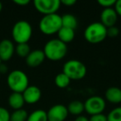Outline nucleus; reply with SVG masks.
Wrapping results in <instances>:
<instances>
[{
    "label": "nucleus",
    "mask_w": 121,
    "mask_h": 121,
    "mask_svg": "<svg viewBox=\"0 0 121 121\" xmlns=\"http://www.w3.org/2000/svg\"><path fill=\"white\" fill-rule=\"evenodd\" d=\"M89 121H108L107 116L105 114H97L91 115L89 119Z\"/></svg>",
    "instance_id": "obj_27"
},
{
    "label": "nucleus",
    "mask_w": 121,
    "mask_h": 121,
    "mask_svg": "<svg viewBox=\"0 0 121 121\" xmlns=\"http://www.w3.org/2000/svg\"><path fill=\"white\" fill-rule=\"evenodd\" d=\"M7 83L13 92L22 93L29 86L28 76L21 70H14L8 76Z\"/></svg>",
    "instance_id": "obj_2"
},
{
    "label": "nucleus",
    "mask_w": 121,
    "mask_h": 121,
    "mask_svg": "<svg viewBox=\"0 0 121 121\" xmlns=\"http://www.w3.org/2000/svg\"><path fill=\"white\" fill-rule=\"evenodd\" d=\"M114 10L118 16H121V0H117L114 4Z\"/></svg>",
    "instance_id": "obj_28"
},
{
    "label": "nucleus",
    "mask_w": 121,
    "mask_h": 121,
    "mask_svg": "<svg viewBox=\"0 0 121 121\" xmlns=\"http://www.w3.org/2000/svg\"><path fill=\"white\" fill-rule=\"evenodd\" d=\"M67 50L66 43L60 41L58 38H54L49 40L45 44L42 51L45 54L46 58L52 61H58L66 56Z\"/></svg>",
    "instance_id": "obj_1"
},
{
    "label": "nucleus",
    "mask_w": 121,
    "mask_h": 121,
    "mask_svg": "<svg viewBox=\"0 0 121 121\" xmlns=\"http://www.w3.org/2000/svg\"><path fill=\"white\" fill-rule=\"evenodd\" d=\"M60 4L70 7V6H72L75 4H76V0H62V1H60Z\"/></svg>",
    "instance_id": "obj_30"
},
{
    "label": "nucleus",
    "mask_w": 121,
    "mask_h": 121,
    "mask_svg": "<svg viewBox=\"0 0 121 121\" xmlns=\"http://www.w3.org/2000/svg\"><path fill=\"white\" fill-rule=\"evenodd\" d=\"M84 37L90 43H99L107 37V27H104L100 22H92L85 29Z\"/></svg>",
    "instance_id": "obj_3"
},
{
    "label": "nucleus",
    "mask_w": 121,
    "mask_h": 121,
    "mask_svg": "<svg viewBox=\"0 0 121 121\" xmlns=\"http://www.w3.org/2000/svg\"><path fill=\"white\" fill-rule=\"evenodd\" d=\"M106 116L108 121H121V106L114 108Z\"/></svg>",
    "instance_id": "obj_23"
},
{
    "label": "nucleus",
    "mask_w": 121,
    "mask_h": 121,
    "mask_svg": "<svg viewBox=\"0 0 121 121\" xmlns=\"http://www.w3.org/2000/svg\"><path fill=\"white\" fill-rule=\"evenodd\" d=\"M115 2L116 0H98V4L102 7H104V9L112 8V6H114Z\"/></svg>",
    "instance_id": "obj_25"
},
{
    "label": "nucleus",
    "mask_w": 121,
    "mask_h": 121,
    "mask_svg": "<svg viewBox=\"0 0 121 121\" xmlns=\"http://www.w3.org/2000/svg\"><path fill=\"white\" fill-rule=\"evenodd\" d=\"M47 114L48 121H65L69 113L66 106L61 104H57L52 105L48 109Z\"/></svg>",
    "instance_id": "obj_9"
},
{
    "label": "nucleus",
    "mask_w": 121,
    "mask_h": 121,
    "mask_svg": "<svg viewBox=\"0 0 121 121\" xmlns=\"http://www.w3.org/2000/svg\"><path fill=\"white\" fill-rule=\"evenodd\" d=\"M86 66L81 60L71 59L67 60L63 66V73L66 75L71 80L79 81L86 76Z\"/></svg>",
    "instance_id": "obj_5"
},
{
    "label": "nucleus",
    "mask_w": 121,
    "mask_h": 121,
    "mask_svg": "<svg viewBox=\"0 0 121 121\" xmlns=\"http://www.w3.org/2000/svg\"><path fill=\"white\" fill-rule=\"evenodd\" d=\"M45 59L46 56L43 51L37 49V50L31 51L28 56L26 57V63L29 67L35 68L42 65Z\"/></svg>",
    "instance_id": "obj_13"
},
{
    "label": "nucleus",
    "mask_w": 121,
    "mask_h": 121,
    "mask_svg": "<svg viewBox=\"0 0 121 121\" xmlns=\"http://www.w3.org/2000/svg\"><path fill=\"white\" fill-rule=\"evenodd\" d=\"M2 9H3V5H2V3L0 2V13L2 11Z\"/></svg>",
    "instance_id": "obj_33"
},
{
    "label": "nucleus",
    "mask_w": 121,
    "mask_h": 121,
    "mask_svg": "<svg viewBox=\"0 0 121 121\" xmlns=\"http://www.w3.org/2000/svg\"><path fill=\"white\" fill-rule=\"evenodd\" d=\"M22 94L25 103L30 104L37 103L42 97V91L36 86H28Z\"/></svg>",
    "instance_id": "obj_11"
},
{
    "label": "nucleus",
    "mask_w": 121,
    "mask_h": 121,
    "mask_svg": "<svg viewBox=\"0 0 121 121\" xmlns=\"http://www.w3.org/2000/svg\"><path fill=\"white\" fill-rule=\"evenodd\" d=\"M1 64H2V60H0V65H1Z\"/></svg>",
    "instance_id": "obj_34"
},
{
    "label": "nucleus",
    "mask_w": 121,
    "mask_h": 121,
    "mask_svg": "<svg viewBox=\"0 0 121 121\" xmlns=\"http://www.w3.org/2000/svg\"><path fill=\"white\" fill-rule=\"evenodd\" d=\"M15 52L20 57H27L31 52V48L28 43H19L16 46Z\"/></svg>",
    "instance_id": "obj_22"
},
{
    "label": "nucleus",
    "mask_w": 121,
    "mask_h": 121,
    "mask_svg": "<svg viewBox=\"0 0 121 121\" xmlns=\"http://www.w3.org/2000/svg\"><path fill=\"white\" fill-rule=\"evenodd\" d=\"M32 35V27L28 22L20 20L17 22L12 29V37L13 40L19 43H27Z\"/></svg>",
    "instance_id": "obj_6"
},
{
    "label": "nucleus",
    "mask_w": 121,
    "mask_h": 121,
    "mask_svg": "<svg viewBox=\"0 0 121 121\" xmlns=\"http://www.w3.org/2000/svg\"><path fill=\"white\" fill-rule=\"evenodd\" d=\"M61 27V16L57 13L44 15L39 22V29L45 35L57 33Z\"/></svg>",
    "instance_id": "obj_4"
},
{
    "label": "nucleus",
    "mask_w": 121,
    "mask_h": 121,
    "mask_svg": "<svg viewBox=\"0 0 121 121\" xmlns=\"http://www.w3.org/2000/svg\"><path fill=\"white\" fill-rule=\"evenodd\" d=\"M61 23H62V27L75 30L78 25V21L74 15L71 13H66L61 16Z\"/></svg>",
    "instance_id": "obj_18"
},
{
    "label": "nucleus",
    "mask_w": 121,
    "mask_h": 121,
    "mask_svg": "<svg viewBox=\"0 0 121 121\" xmlns=\"http://www.w3.org/2000/svg\"><path fill=\"white\" fill-rule=\"evenodd\" d=\"M15 52V47L12 41L4 39L0 42V60L2 61H8L13 56Z\"/></svg>",
    "instance_id": "obj_10"
},
{
    "label": "nucleus",
    "mask_w": 121,
    "mask_h": 121,
    "mask_svg": "<svg viewBox=\"0 0 121 121\" xmlns=\"http://www.w3.org/2000/svg\"><path fill=\"white\" fill-rule=\"evenodd\" d=\"M75 121H89V119H88L86 116L81 114V115L77 116V117L76 118V119H75Z\"/></svg>",
    "instance_id": "obj_31"
},
{
    "label": "nucleus",
    "mask_w": 121,
    "mask_h": 121,
    "mask_svg": "<svg viewBox=\"0 0 121 121\" xmlns=\"http://www.w3.org/2000/svg\"><path fill=\"white\" fill-rule=\"evenodd\" d=\"M13 3L17 5L20 6H25L30 3V0H13Z\"/></svg>",
    "instance_id": "obj_29"
},
{
    "label": "nucleus",
    "mask_w": 121,
    "mask_h": 121,
    "mask_svg": "<svg viewBox=\"0 0 121 121\" xmlns=\"http://www.w3.org/2000/svg\"><path fill=\"white\" fill-rule=\"evenodd\" d=\"M118 20V15L113 8L104 9L100 13V22L105 27L115 26Z\"/></svg>",
    "instance_id": "obj_12"
},
{
    "label": "nucleus",
    "mask_w": 121,
    "mask_h": 121,
    "mask_svg": "<svg viewBox=\"0 0 121 121\" xmlns=\"http://www.w3.org/2000/svg\"><path fill=\"white\" fill-rule=\"evenodd\" d=\"M28 114L24 109L14 110L10 114V121H27Z\"/></svg>",
    "instance_id": "obj_21"
},
{
    "label": "nucleus",
    "mask_w": 121,
    "mask_h": 121,
    "mask_svg": "<svg viewBox=\"0 0 121 121\" xmlns=\"http://www.w3.org/2000/svg\"><path fill=\"white\" fill-rule=\"evenodd\" d=\"M25 101L22 93L13 92L9 97V104L14 110L22 109Z\"/></svg>",
    "instance_id": "obj_15"
},
{
    "label": "nucleus",
    "mask_w": 121,
    "mask_h": 121,
    "mask_svg": "<svg viewBox=\"0 0 121 121\" xmlns=\"http://www.w3.org/2000/svg\"><path fill=\"white\" fill-rule=\"evenodd\" d=\"M85 111L90 115L102 114L106 106L105 99L99 95L89 97L84 103Z\"/></svg>",
    "instance_id": "obj_7"
},
{
    "label": "nucleus",
    "mask_w": 121,
    "mask_h": 121,
    "mask_svg": "<svg viewBox=\"0 0 121 121\" xmlns=\"http://www.w3.org/2000/svg\"><path fill=\"white\" fill-rule=\"evenodd\" d=\"M105 99L112 104L121 103V89L117 86H111L105 91Z\"/></svg>",
    "instance_id": "obj_14"
},
{
    "label": "nucleus",
    "mask_w": 121,
    "mask_h": 121,
    "mask_svg": "<svg viewBox=\"0 0 121 121\" xmlns=\"http://www.w3.org/2000/svg\"><path fill=\"white\" fill-rule=\"evenodd\" d=\"M70 83H71V79L65 73L60 72L56 76L55 84L56 85L57 87L60 89H65L69 86Z\"/></svg>",
    "instance_id": "obj_20"
},
{
    "label": "nucleus",
    "mask_w": 121,
    "mask_h": 121,
    "mask_svg": "<svg viewBox=\"0 0 121 121\" xmlns=\"http://www.w3.org/2000/svg\"><path fill=\"white\" fill-rule=\"evenodd\" d=\"M119 29L115 26L108 27L107 28V37H115L119 35Z\"/></svg>",
    "instance_id": "obj_26"
},
{
    "label": "nucleus",
    "mask_w": 121,
    "mask_h": 121,
    "mask_svg": "<svg viewBox=\"0 0 121 121\" xmlns=\"http://www.w3.org/2000/svg\"><path fill=\"white\" fill-rule=\"evenodd\" d=\"M0 121H10V113L4 107H0Z\"/></svg>",
    "instance_id": "obj_24"
},
{
    "label": "nucleus",
    "mask_w": 121,
    "mask_h": 121,
    "mask_svg": "<svg viewBox=\"0 0 121 121\" xmlns=\"http://www.w3.org/2000/svg\"><path fill=\"white\" fill-rule=\"evenodd\" d=\"M35 9L44 15L56 13L60 7V0H34Z\"/></svg>",
    "instance_id": "obj_8"
},
{
    "label": "nucleus",
    "mask_w": 121,
    "mask_h": 121,
    "mask_svg": "<svg viewBox=\"0 0 121 121\" xmlns=\"http://www.w3.org/2000/svg\"><path fill=\"white\" fill-rule=\"evenodd\" d=\"M57 35H58L59 40L61 41L64 43L67 44L74 40L76 34H75V30H73V29L61 27L57 32Z\"/></svg>",
    "instance_id": "obj_16"
},
{
    "label": "nucleus",
    "mask_w": 121,
    "mask_h": 121,
    "mask_svg": "<svg viewBox=\"0 0 121 121\" xmlns=\"http://www.w3.org/2000/svg\"><path fill=\"white\" fill-rule=\"evenodd\" d=\"M27 121H48L47 111L43 109H36L28 114Z\"/></svg>",
    "instance_id": "obj_19"
},
{
    "label": "nucleus",
    "mask_w": 121,
    "mask_h": 121,
    "mask_svg": "<svg viewBox=\"0 0 121 121\" xmlns=\"http://www.w3.org/2000/svg\"><path fill=\"white\" fill-rule=\"evenodd\" d=\"M8 71V68H7V66L4 64H1L0 65V73H2V74H4L6 73Z\"/></svg>",
    "instance_id": "obj_32"
},
{
    "label": "nucleus",
    "mask_w": 121,
    "mask_h": 121,
    "mask_svg": "<svg viewBox=\"0 0 121 121\" xmlns=\"http://www.w3.org/2000/svg\"><path fill=\"white\" fill-rule=\"evenodd\" d=\"M67 108L68 113L72 115L79 116L81 115L83 111H85V106L84 103L80 100H73L68 104L66 106Z\"/></svg>",
    "instance_id": "obj_17"
}]
</instances>
